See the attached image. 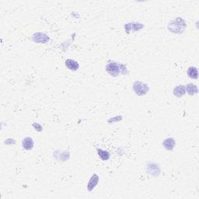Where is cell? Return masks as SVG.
Wrapping results in <instances>:
<instances>
[{
  "label": "cell",
  "instance_id": "277c9868",
  "mask_svg": "<svg viewBox=\"0 0 199 199\" xmlns=\"http://www.w3.org/2000/svg\"><path fill=\"white\" fill-rule=\"evenodd\" d=\"M66 66L69 69L72 70V71H76L79 69L80 66L76 61H74L72 59H67L66 61Z\"/></svg>",
  "mask_w": 199,
  "mask_h": 199
},
{
  "label": "cell",
  "instance_id": "7a4b0ae2",
  "mask_svg": "<svg viewBox=\"0 0 199 199\" xmlns=\"http://www.w3.org/2000/svg\"><path fill=\"white\" fill-rule=\"evenodd\" d=\"M106 70L111 76H116L119 74V66L117 63H111L107 66Z\"/></svg>",
  "mask_w": 199,
  "mask_h": 199
},
{
  "label": "cell",
  "instance_id": "52a82bcc",
  "mask_svg": "<svg viewBox=\"0 0 199 199\" xmlns=\"http://www.w3.org/2000/svg\"><path fill=\"white\" fill-rule=\"evenodd\" d=\"M187 75L191 79H197L198 76V72L197 68L195 67H190L187 70Z\"/></svg>",
  "mask_w": 199,
  "mask_h": 199
},
{
  "label": "cell",
  "instance_id": "8992f818",
  "mask_svg": "<svg viewBox=\"0 0 199 199\" xmlns=\"http://www.w3.org/2000/svg\"><path fill=\"white\" fill-rule=\"evenodd\" d=\"M163 146L167 149V150H172L175 146V141L173 139H168L163 142Z\"/></svg>",
  "mask_w": 199,
  "mask_h": 199
},
{
  "label": "cell",
  "instance_id": "3957f363",
  "mask_svg": "<svg viewBox=\"0 0 199 199\" xmlns=\"http://www.w3.org/2000/svg\"><path fill=\"white\" fill-rule=\"evenodd\" d=\"M23 147L26 150H31L34 147V141L31 138H25L22 142Z\"/></svg>",
  "mask_w": 199,
  "mask_h": 199
},
{
  "label": "cell",
  "instance_id": "30bf717a",
  "mask_svg": "<svg viewBox=\"0 0 199 199\" xmlns=\"http://www.w3.org/2000/svg\"><path fill=\"white\" fill-rule=\"evenodd\" d=\"M98 154H99L100 157L103 160H108L110 158V153L108 151H105V150H102L100 149H97Z\"/></svg>",
  "mask_w": 199,
  "mask_h": 199
},
{
  "label": "cell",
  "instance_id": "9c48e42d",
  "mask_svg": "<svg viewBox=\"0 0 199 199\" xmlns=\"http://www.w3.org/2000/svg\"><path fill=\"white\" fill-rule=\"evenodd\" d=\"M186 90H187V92L189 95H195V94H197L198 92L197 86L194 84H188L186 86Z\"/></svg>",
  "mask_w": 199,
  "mask_h": 199
},
{
  "label": "cell",
  "instance_id": "ba28073f",
  "mask_svg": "<svg viewBox=\"0 0 199 199\" xmlns=\"http://www.w3.org/2000/svg\"><path fill=\"white\" fill-rule=\"evenodd\" d=\"M98 180H99V178H98L97 175H96V174H94V175L91 177V179H90V182H89V184H88V189H89V191H92V189L97 185V184L98 183Z\"/></svg>",
  "mask_w": 199,
  "mask_h": 199
},
{
  "label": "cell",
  "instance_id": "5b68a950",
  "mask_svg": "<svg viewBox=\"0 0 199 199\" xmlns=\"http://www.w3.org/2000/svg\"><path fill=\"white\" fill-rule=\"evenodd\" d=\"M173 94L177 97H181L185 94V86H177L174 88L173 90Z\"/></svg>",
  "mask_w": 199,
  "mask_h": 199
},
{
  "label": "cell",
  "instance_id": "6da1fadb",
  "mask_svg": "<svg viewBox=\"0 0 199 199\" xmlns=\"http://www.w3.org/2000/svg\"><path fill=\"white\" fill-rule=\"evenodd\" d=\"M133 90L136 92V94L139 96H142L146 94L149 90V88L146 84L142 83V82H136L133 85Z\"/></svg>",
  "mask_w": 199,
  "mask_h": 199
}]
</instances>
